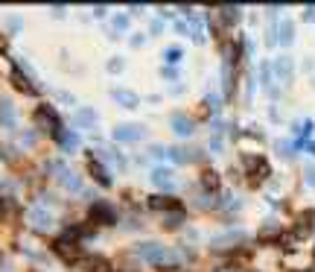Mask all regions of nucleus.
I'll use <instances>...</instances> for the list:
<instances>
[{
    "instance_id": "obj_1",
    "label": "nucleus",
    "mask_w": 315,
    "mask_h": 272,
    "mask_svg": "<svg viewBox=\"0 0 315 272\" xmlns=\"http://www.w3.org/2000/svg\"><path fill=\"white\" fill-rule=\"evenodd\" d=\"M91 220L94 222H114V211L108 205H94L91 208Z\"/></svg>"
},
{
    "instance_id": "obj_2",
    "label": "nucleus",
    "mask_w": 315,
    "mask_h": 272,
    "mask_svg": "<svg viewBox=\"0 0 315 272\" xmlns=\"http://www.w3.org/2000/svg\"><path fill=\"white\" fill-rule=\"evenodd\" d=\"M0 123L6 126V129H15V108H12V102H0Z\"/></svg>"
},
{
    "instance_id": "obj_3",
    "label": "nucleus",
    "mask_w": 315,
    "mask_h": 272,
    "mask_svg": "<svg viewBox=\"0 0 315 272\" xmlns=\"http://www.w3.org/2000/svg\"><path fill=\"white\" fill-rule=\"evenodd\" d=\"M88 164H91V173H94V179L97 182H102V185H111V179L105 176V170H102V164L94 158V155H88Z\"/></svg>"
},
{
    "instance_id": "obj_4",
    "label": "nucleus",
    "mask_w": 315,
    "mask_h": 272,
    "mask_svg": "<svg viewBox=\"0 0 315 272\" xmlns=\"http://www.w3.org/2000/svg\"><path fill=\"white\" fill-rule=\"evenodd\" d=\"M152 208H161V211H169V208H175V211H184L178 199H164V196H155V199H152Z\"/></svg>"
},
{
    "instance_id": "obj_5",
    "label": "nucleus",
    "mask_w": 315,
    "mask_h": 272,
    "mask_svg": "<svg viewBox=\"0 0 315 272\" xmlns=\"http://www.w3.org/2000/svg\"><path fill=\"white\" fill-rule=\"evenodd\" d=\"M30 217H33V225H38V228H47V225H50V214H47V211H38V208H35Z\"/></svg>"
},
{
    "instance_id": "obj_6",
    "label": "nucleus",
    "mask_w": 315,
    "mask_h": 272,
    "mask_svg": "<svg viewBox=\"0 0 315 272\" xmlns=\"http://www.w3.org/2000/svg\"><path fill=\"white\" fill-rule=\"evenodd\" d=\"M6 24H9V30H21V18L18 15H9L6 18Z\"/></svg>"
}]
</instances>
